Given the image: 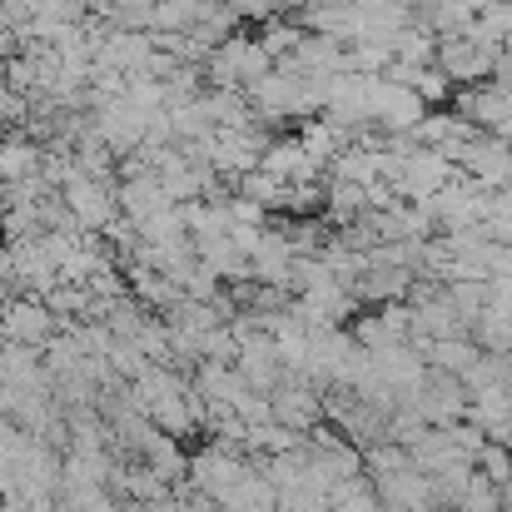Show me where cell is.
Wrapping results in <instances>:
<instances>
[{
  "mask_svg": "<svg viewBox=\"0 0 512 512\" xmlns=\"http://www.w3.org/2000/svg\"><path fill=\"white\" fill-rule=\"evenodd\" d=\"M473 473L488 478L493 488L512 483V448H503V443H483V453L473 458Z\"/></svg>",
  "mask_w": 512,
  "mask_h": 512,
  "instance_id": "cell-3",
  "label": "cell"
},
{
  "mask_svg": "<svg viewBox=\"0 0 512 512\" xmlns=\"http://www.w3.org/2000/svg\"><path fill=\"white\" fill-rule=\"evenodd\" d=\"M65 324L45 309V299L35 294H15L0 314V343H15V348H30V353H45L50 339L60 334Z\"/></svg>",
  "mask_w": 512,
  "mask_h": 512,
  "instance_id": "cell-1",
  "label": "cell"
},
{
  "mask_svg": "<svg viewBox=\"0 0 512 512\" xmlns=\"http://www.w3.org/2000/svg\"><path fill=\"white\" fill-rule=\"evenodd\" d=\"M269 413H274V423L279 428H289V433H314L319 423H324V393L319 388H309L304 378H284L274 393H269Z\"/></svg>",
  "mask_w": 512,
  "mask_h": 512,
  "instance_id": "cell-2",
  "label": "cell"
},
{
  "mask_svg": "<svg viewBox=\"0 0 512 512\" xmlns=\"http://www.w3.org/2000/svg\"><path fill=\"white\" fill-rule=\"evenodd\" d=\"M120 512H160V508H145V503H120Z\"/></svg>",
  "mask_w": 512,
  "mask_h": 512,
  "instance_id": "cell-5",
  "label": "cell"
},
{
  "mask_svg": "<svg viewBox=\"0 0 512 512\" xmlns=\"http://www.w3.org/2000/svg\"><path fill=\"white\" fill-rule=\"evenodd\" d=\"M488 80H493L503 95H512V50H508V45L493 55V70H488Z\"/></svg>",
  "mask_w": 512,
  "mask_h": 512,
  "instance_id": "cell-4",
  "label": "cell"
}]
</instances>
